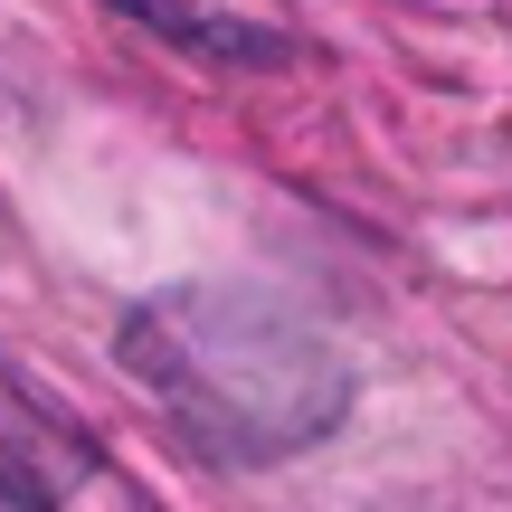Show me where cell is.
I'll return each mask as SVG.
<instances>
[{
    "label": "cell",
    "instance_id": "obj_1",
    "mask_svg": "<svg viewBox=\"0 0 512 512\" xmlns=\"http://www.w3.org/2000/svg\"><path fill=\"white\" fill-rule=\"evenodd\" d=\"M124 361L219 456L313 446L351 399V370L313 313L266 285H171L124 323Z\"/></svg>",
    "mask_w": 512,
    "mask_h": 512
},
{
    "label": "cell",
    "instance_id": "obj_2",
    "mask_svg": "<svg viewBox=\"0 0 512 512\" xmlns=\"http://www.w3.org/2000/svg\"><path fill=\"white\" fill-rule=\"evenodd\" d=\"M124 10H143L152 29H181L190 48H219V57H247V48H256L238 19H209V10H190V0H124Z\"/></svg>",
    "mask_w": 512,
    "mask_h": 512
},
{
    "label": "cell",
    "instance_id": "obj_3",
    "mask_svg": "<svg viewBox=\"0 0 512 512\" xmlns=\"http://www.w3.org/2000/svg\"><path fill=\"white\" fill-rule=\"evenodd\" d=\"M0 512H38V494H29V475H19L10 456H0Z\"/></svg>",
    "mask_w": 512,
    "mask_h": 512
}]
</instances>
